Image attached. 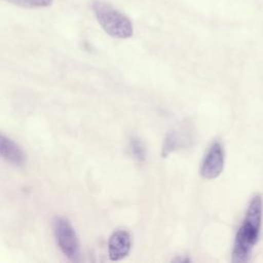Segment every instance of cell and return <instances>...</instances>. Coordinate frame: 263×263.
Instances as JSON below:
<instances>
[{
	"label": "cell",
	"mask_w": 263,
	"mask_h": 263,
	"mask_svg": "<svg viewBox=\"0 0 263 263\" xmlns=\"http://www.w3.org/2000/svg\"><path fill=\"white\" fill-rule=\"evenodd\" d=\"M128 148L130 151V154L133 155V157L139 161H142L145 159L146 157V147L143 143V141L136 137L133 136L129 139V143H128Z\"/></svg>",
	"instance_id": "cell-7"
},
{
	"label": "cell",
	"mask_w": 263,
	"mask_h": 263,
	"mask_svg": "<svg viewBox=\"0 0 263 263\" xmlns=\"http://www.w3.org/2000/svg\"><path fill=\"white\" fill-rule=\"evenodd\" d=\"M132 249V236L123 229L114 231L108 241V254L112 261H118L127 256Z\"/></svg>",
	"instance_id": "cell-5"
},
{
	"label": "cell",
	"mask_w": 263,
	"mask_h": 263,
	"mask_svg": "<svg viewBox=\"0 0 263 263\" xmlns=\"http://www.w3.org/2000/svg\"><path fill=\"white\" fill-rule=\"evenodd\" d=\"M53 233L62 253L71 261L80 260L78 236L69 220L64 217H57L53 220Z\"/></svg>",
	"instance_id": "cell-3"
},
{
	"label": "cell",
	"mask_w": 263,
	"mask_h": 263,
	"mask_svg": "<svg viewBox=\"0 0 263 263\" xmlns=\"http://www.w3.org/2000/svg\"><path fill=\"white\" fill-rule=\"evenodd\" d=\"M13 5L24 8H41L49 6L53 0H5Z\"/></svg>",
	"instance_id": "cell-9"
},
{
	"label": "cell",
	"mask_w": 263,
	"mask_h": 263,
	"mask_svg": "<svg viewBox=\"0 0 263 263\" xmlns=\"http://www.w3.org/2000/svg\"><path fill=\"white\" fill-rule=\"evenodd\" d=\"M224 148L220 141H214L211 146L209 147L201 165H200V176L203 179L212 180L217 178L223 171L224 167Z\"/></svg>",
	"instance_id": "cell-4"
},
{
	"label": "cell",
	"mask_w": 263,
	"mask_h": 263,
	"mask_svg": "<svg viewBox=\"0 0 263 263\" xmlns=\"http://www.w3.org/2000/svg\"><path fill=\"white\" fill-rule=\"evenodd\" d=\"M262 210V196L260 194H255L249 203L242 224L235 235L232 251L233 262L243 263L250 260L253 248L259 237Z\"/></svg>",
	"instance_id": "cell-1"
},
{
	"label": "cell",
	"mask_w": 263,
	"mask_h": 263,
	"mask_svg": "<svg viewBox=\"0 0 263 263\" xmlns=\"http://www.w3.org/2000/svg\"><path fill=\"white\" fill-rule=\"evenodd\" d=\"M181 142L182 140L180 139L179 135L176 134L175 132L167 134L162 147V153H161L162 156L166 157L171 152H173L175 149H177L181 145Z\"/></svg>",
	"instance_id": "cell-8"
},
{
	"label": "cell",
	"mask_w": 263,
	"mask_h": 263,
	"mask_svg": "<svg viewBox=\"0 0 263 263\" xmlns=\"http://www.w3.org/2000/svg\"><path fill=\"white\" fill-rule=\"evenodd\" d=\"M92 10L99 24L108 35L119 39H126L133 36L134 27L130 20L111 4L96 0L92 3Z\"/></svg>",
	"instance_id": "cell-2"
},
{
	"label": "cell",
	"mask_w": 263,
	"mask_h": 263,
	"mask_svg": "<svg viewBox=\"0 0 263 263\" xmlns=\"http://www.w3.org/2000/svg\"><path fill=\"white\" fill-rule=\"evenodd\" d=\"M0 153L3 159L17 166L24 165L27 161V156L24 150L3 134H1L0 137Z\"/></svg>",
	"instance_id": "cell-6"
}]
</instances>
